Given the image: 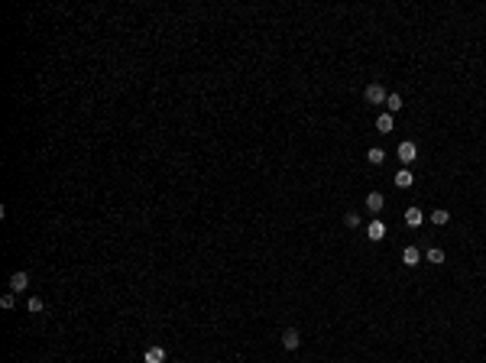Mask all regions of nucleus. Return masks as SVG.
Wrapping results in <instances>:
<instances>
[{"instance_id":"nucleus-5","label":"nucleus","mask_w":486,"mask_h":363,"mask_svg":"<svg viewBox=\"0 0 486 363\" xmlns=\"http://www.w3.org/2000/svg\"><path fill=\"white\" fill-rule=\"evenodd\" d=\"M386 234H389V230H386V224H383V220H373V224L366 227V237H369V240H373V243H379V240H383Z\"/></svg>"},{"instance_id":"nucleus-13","label":"nucleus","mask_w":486,"mask_h":363,"mask_svg":"<svg viewBox=\"0 0 486 363\" xmlns=\"http://www.w3.org/2000/svg\"><path fill=\"white\" fill-rule=\"evenodd\" d=\"M386 110H389V114H395V110H402V94H395V91H392V94H389V97H386Z\"/></svg>"},{"instance_id":"nucleus-18","label":"nucleus","mask_w":486,"mask_h":363,"mask_svg":"<svg viewBox=\"0 0 486 363\" xmlns=\"http://www.w3.org/2000/svg\"><path fill=\"white\" fill-rule=\"evenodd\" d=\"M0 308H7V312H10V308H13V295H10V292H7V295L0 298Z\"/></svg>"},{"instance_id":"nucleus-4","label":"nucleus","mask_w":486,"mask_h":363,"mask_svg":"<svg viewBox=\"0 0 486 363\" xmlns=\"http://www.w3.org/2000/svg\"><path fill=\"white\" fill-rule=\"evenodd\" d=\"M26 289H30V276H26L23 269L13 272V276H10V292H26Z\"/></svg>"},{"instance_id":"nucleus-2","label":"nucleus","mask_w":486,"mask_h":363,"mask_svg":"<svg viewBox=\"0 0 486 363\" xmlns=\"http://www.w3.org/2000/svg\"><path fill=\"white\" fill-rule=\"evenodd\" d=\"M399 159L405 165H412L415 159H418V146H415L412 139H402V143H399Z\"/></svg>"},{"instance_id":"nucleus-11","label":"nucleus","mask_w":486,"mask_h":363,"mask_svg":"<svg viewBox=\"0 0 486 363\" xmlns=\"http://www.w3.org/2000/svg\"><path fill=\"white\" fill-rule=\"evenodd\" d=\"M425 260H428V263H435V266H441V263L447 260V256H444V250H441V246H431V250L425 253Z\"/></svg>"},{"instance_id":"nucleus-1","label":"nucleus","mask_w":486,"mask_h":363,"mask_svg":"<svg viewBox=\"0 0 486 363\" xmlns=\"http://www.w3.org/2000/svg\"><path fill=\"white\" fill-rule=\"evenodd\" d=\"M363 97L369 104H386V97H389V91L379 81H373V85H366V91H363Z\"/></svg>"},{"instance_id":"nucleus-6","label":"nucleus","mask_w":486,"mask_h":363,"mask_svg":"<svg viewBox=\"0 0 486 363\" xmlns=\"http://www.w3.org/2000/svg\"><path fill=\"white\" fill-rule=\"evenodd\" d=\"M366 208L373 211V214H379V211L386 208V198H383V191H369V194H366Z\"/></svg>"},{"instance_id":"nucleus-12","label":"nucleus","mask_w":486,"mask_h":363,"mask_svg":"<svg viewBox=\"0 0 486 363\" xmlns=\"http://www.w3.org/2000/svg\"><path fill=\"white\" fill-rule=\"evenodd\" d=\"M447 220H450V214H447L444 208H435V211H431V224H435V227H444Z\"/></svg>"},{"instance_id":"nucleus-9","label":"nucleus","mask_w":486,"mask_h":363,"mask_svg":"<svg viewBox=\"0 0 486 363\" xmlns=\"http://www.w3.org/2000/svg\"><path fill=\"white\" fill-rule=\"evenodd\" d=\"M421 220H425V214H421L418 208H409V211H405V224H409V227H421Z\"/></svg>"},{"instance_id":"nucleus-7","label":"nucleus","mask_w":486,"mask_h":363,"mask_svg":"<svg viewBox=\"0 0 486 363\" xmlns=\"http://www.w3.org/2000/svg\"><path fill=\"white\" fill-rule=\"evenodd\" d=\"M143 360H146V363H165V347H159V344H153V347H146Z\"/></svg>"},{"instance_id":"nucleus-16","label":"nucleus","mask_w":486,"mask_h":363,"mask_svg":"<svg viewBox=\"0 0 486 363\" xmlns=\"http://www.w3.org/2000/svg\"><path fill=\"white\" fill-rule=\"evenodd\" d=\"M26 312H33V315H42V298H36V295H33L30 302H26Z\"/></svg>"},{"instance_id":"nucleus-10","label":"nucleus","mask_w":486,"mask_h":363,"mask_svg":"<svg viewBox=\"0 0 486 363\" xmlns=\"http://www.w3.org/2000/svg\"><path fill=\"white\" fill-rule=\"evenodd\" d=\"M376 130H379V133H392V114H379V117H376Z\"/></svg>"},{"instance_id":"nucleus-8","label":"nucleus","mask_w":486,"mask_h":363,"mask_svg":"<svg viewBox=\"0 0 486 363\" xmlns=\"http://www.w3.org/2000/svg\"><path fill=\"white\" fill-rule=\"evenodd\" d=\"M402 263H405V266H418V263H421V250H418V246H405V250H402Z\"/></svg>"},{"instance_id":"nucleus-14","label":"nucleus","mask_w":486,"mask_h":363,"mask_svg":"<svg viewBox=\"0 0 486 363\" xmlns=\"http://www.w3.org/2000/svg\"><path fill=\"white\" fill-rule=\"evenodd\" d=\"M366 159H369V165H383V162H386V153H383L379 146H373V149L366 153Z\"/></svg>"},{"instance_id":"nucleus-17","label":"nucleus","mask_w":486,"mask_h":363,"mask_svg":"<svg viewBox=\"0 0 486 363\" xmlns=\"http://www.w3.org/2000/svg\"><path fill=\"white\" fill-rule=\"evenodd\" d=\"M344 224H347V227H360V214H357V211H347V214H344Z\"/></svg>"},{"instance_id":"nucleus-15","label":"nucleus","mask_w":486,"mask_h":363,"mask_svg":"<svg viewBox=\"0 0 486 363\" xmlns=\"http://www.w3.org/2000/svg\"><path fill=\"white\" fill-rule=\"evenodd\" d=\"M412 182H415V175L409 169H402L399 175H395V185H399V188H412Z\"/></svg>"},{"instance_id":"nucleus-3","label":"nucleus","mask_w":486,"mask_h":363,"mask_svg":"<svg viewBox=\"0 0 486 363\" xmlns=\"http://www.w3.org/2000/svg\"><path fill=\"white\" fill-rule=\"evenodd\" d=\"M298 344H302V334H298L295 327H285V331H282V347H285V350H298Z\"/></svg>"}]
</instances>
